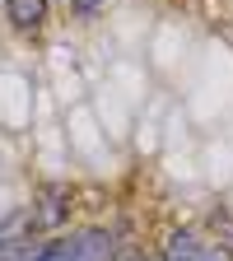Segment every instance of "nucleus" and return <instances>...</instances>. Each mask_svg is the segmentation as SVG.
<instances>
[{
	"instance_id": "f257e3e1",
	"label": "nucleus",
	"mask_w": 233,
	"mask_h": 261,
	"mask_svg": "<svg viewBox=\"0 0 233 261\" xmlns=\"http://www.w3.org/2000/svg\"><path fill=\"white\" fill-rule=\"evenodd\" d=\"M5 19L19 33H38L51 19V0H5Z\"/></svg>"
},
{
	"instance_id": "39448f33",
	"label": "nucleus",
	"mask_w": 233,
	"mask_h": 261,
	"mask_svg": "<svg viewBox=\"0 0 233 261\" xmlns=\"http://www.w3.org/2000/svg\"><path fill=\"white\" fill-rule=\"evenodd\" d=\"M0 228H5V224H0Z\"/></svg>"
},
{
	"instance_id": "f03ea898",
	"label": "nucleus",
	"mask_w": 233,
	"mask_h": 261,
	"mask_svg": "<svg viewBox=\"0 0 233 261\" xmlns=\"http://www.w3.org/2000/svg\"><path fill=\"white\" fill-rule=\"evenodd\" d=\"M205 238L191 233V228H182V233H173L168 243H163V261H205Z\"/></svg>"
},
{
	"instance_id": "7ed1b4c3",
	"label": "nucleus",
	"mask_w": 233,
	"mask_h": 261,
	"mask_svg": "<svg viewBox=\"0 0 233 261\" xmlns=\"http://www.w3.org/2000/svg\"><path fill=\"white\" fill-rule=\"evenodd\" d=\"M98 5H103V0H70V10H75V14H93Z\"/></svg>"
},
{
	"instance_id": "20e7f679",
	"label": "nucleus",
	"mask_w": 233,
	"mask_h": 261,
	"mask_svg": "<svg viewBox=\"0 0 233 261\" xmlns=\"http://www.w3.org/2000/svg\"><path fill=\"white\" fill-rule=\"evenodd\" d=\"M0 5H5V0H0Z\"/></svg>"
}]
</instances>
